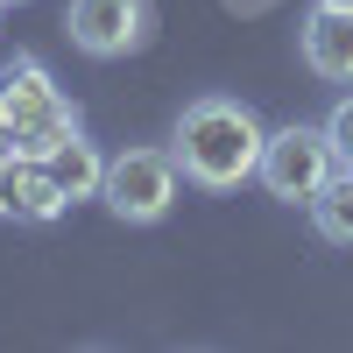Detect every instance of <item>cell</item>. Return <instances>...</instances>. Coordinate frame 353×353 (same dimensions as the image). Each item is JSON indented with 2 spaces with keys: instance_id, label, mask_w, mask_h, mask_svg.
Here are the masks:
<instances>
[{
  "instance_id": "cell-8",
  "label": "cell",
  "mask_w": 353,
  "mask_h": 353,
  "mask_svg": "<svg viewBox=\"0 0 353 353\" xmlns=\"http://www.w3.org/2000/svg\"><path fill=\"white\" fill-rule=\"evenodd\" d=\"M43 163H50L57 184H64V198H71V205H78V198H99V184H106V156L85 141V128H78L71 141H57Z\"/></svg>"
},
{
  "instance_id": "cell-13",
  "label": "cell",
  "mask_w": 353,
  "mask_h": 353,
  "mask_svg": "<svg viewBox=\"0 0 353 353\" xmlns=\"http://www.w3.org/2000/svg\"><path fill=\"white\" fill-rule=\"evenodd\" d=\"M0 8H8V0H0Z\"/></svg>"
},
{
  "instance_id": "cell-5",
  "label": "cell",
  "mask_w": 353,
  "mask_h": 353,
  "mask_svg": "<svg viewBox=\"0 0 353 353\" xmlns=\"http://www.w3.org/2000/svg\"><path fill=\"white\" fill-rule=\"evenodd\" d=\"M64 36L85 50V57H128L141 50V36H149V8L141 0H71L64 8Z\"/></svg>"
},
{
  "instance_id": "cell-3",
  "label": "cell",
  "mask_w": 353,
  "mask_h": 353,
  "mask_svg": "<svg viewBox=\"0 0 353 353\" xmlns=\"http://www.w3.org/2000/svg\"><path fill=\"white\" fill-rule=\"evenodd\" d=\"M184 198V170H176L170 149H121L106 156V184H99V205L128 226H156L170 219V205Z\"/></svg>"
},
{
  "instance_id": "cell-4",
  "label": "cell",
  "mask_w": 353,
  "mask_h": 353,
  "mask_svg": "<svg viewBox=\"0 0 353 353\" xmlns=\"http://www.w3.org/2000/svg\"><path fill=\"white\" fill-rule=\"evenodd\" d=\"M332 170H339V156H332L325 128L290 121V128H269V141H261V163H254V184L269 191V198H283V205H311V191L325 184Z\"/></svg>"
},
{
  "instance_id": "cell-12",
  "label": "cell",
  "mask_w": 353,
  "mask_h": 353,
  "mask_svg": "<svg viewBox=\"0 0 353 353\" xmlns=\"http://www.w3.org/2000/svg\"><path fill=\"white\" fill-rule=\"evenodd\" d=\"M0 134H8V121H0Z\"/></svg>"
},
{
  "instance_id": "cell-1",
  "label": "cell",
  "mask_w": 353,
  "mask_h": 353,
  "mask_svg": "<svg viewBox=\"0 0 353 353\" xmlns=\"http://www.w3.org/2000/svg\"><path fill=\"white\" fill-rule=\"evenodd\" d=\"M261 141H269V128H261V113L248 99L205 92V99H191L176 113L170 156L184 170V184H198V191H241L254 176V163H261Z\"/></svg>"
},
{
  "instance_id": "cell-10",
  "label": "cell",
  "mask_w": 353,
  "mask_h": 353,
  "mask_svg": "<svg viewBox=\"0 0 353 353\" xmlns=\"http://www.w3.org/2000/svg\"><path fill=\"white\" fill-rule=\"evenodd\" d=\"M325 141H332V156H339V163H353V92L325 113Z\"/></svg>"
},
{
  "instance_id": "cell-6",
  "label": "cell",
  "mask_w": 353,
  "mask_h": 353,
  "mask_svg": "<svg viewBox=\"0 0 353 353\" xmlns=\"http://www.w3.org/2000/svg\"><path fill=\"white\" fill-rule=\"evenodd\" d=\"M297 50H304V71L325 78V85H353V8H318L297 28Z\"/></svg>"
},
{
  "instance_id": "cell-7",
  "label": "cell",
  "mask_w": 353,
  "mask_h": 353,
  "mask_svg": "<svg viewBox=\"0 0 353 353\" xmlns=\"http://www.w3.org/2000/svg\"><path fill=\"white\" fill-rule=\"evenodd\" d=\"M64 212H71V198H64V184L50 176V163H28V156H14L8 170H0V219L57 226Z\"/></svg>"
},
{
  "instance_id": "cell-11",
  "label": "cell",
  "mask_w": 353,
  "mask_h": 353,
  "mask_svg": "<svg viewBox=\"0 0 353 353\" xmlns=\"http://www.w3.org/2000/svg\"><path fill=\"white\" fill-rule=\"evenodd\" d=\"M325 8H353V0H325Z\"/></svg>"
},
{
  "instance_id": "cell-2",
  "label": "cell",
  "mask_w": 353,
  "mask_h": 353,
  "mask_svg": "<svg viewBox=\"0 0 353 353\" xmlns=\"http://www.w3.org/2000/svg\"><path fill=\"white\" fill-rule=\"evenodd\" d=\"M0 121H8L14 156L43 163L57 141L78 134V106L57 92V78H50L43 57H8V64H0Z\"/></svg>"
},
{
  "instance_id": "cell-9",
  "label": "cell",
  "mask_w": 353,
  "mask_h": 353,
  "mask_svg": "<svg viewBox=\"0 0 353 353\" xmlns=\"http://www.w3.org/2000/svg\"><path fill=\"white\" fill-rule=\"evenodd\" d=\"M311 226H318V241H332V248H353V163H339L325 184L311 191Z\"/></svg>"
}]
</instances>
